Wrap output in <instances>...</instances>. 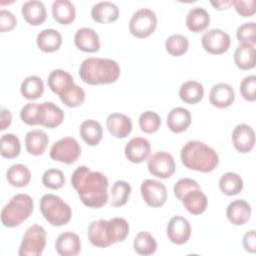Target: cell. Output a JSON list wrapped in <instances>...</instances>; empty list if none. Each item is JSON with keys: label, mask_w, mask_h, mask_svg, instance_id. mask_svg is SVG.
Instances as JSON below:
<instances>
[{"label": "cell", "mask_w": 256, "mask_h": 256, "mask_svg": "<svg viewBox=\"0 0 256 256\" xmlns=\"http://www.w3.org/2000/svg\"><path fill=\"white\" fill-rule=\"evenodd\" d=\"M193 188H200V185L198 184L197 181L191 178H181L174 184V195L178 200L181 201L184 194Z\"/></svg>", "instance_id": "cell-46"}, {"label": "cell", "mask_w": 256, "mask_h": 256, "mask_svg": "<svg viewBox=\"0 0 256 256\" xmlns=\"http://www.w3.org/2000/svg\"><path fill=\"white\" fill-rule=\"evenodd\" d=\"M52 16L59 24L68 25L75 20V6L68 0H56L52 3Z\"/></svg>", "instance_id": "cell-28"}, {"label": "cell", "mask_w": 256, "mask_h": 256, "mask_svg": "<svg viewBox=\"0 0 256 256\" xmlns=\"http://www.w3.org/2000/svg\"><path fill=\"white\" fill-rule=\"evenodd\" d=\"M234 148L240 153L250 152L255 145V133L248 124L237 125L231 135Z\"/></svg>", "instance_id": "cell-15"}, {"label": "cell", "mask_w": 256, "mask_h": 256, "mask_svg": "<svg viewBox=\"0 0 256 256\" xmlns=\"http://www.w3.org/2000/svg\"><path fill=\"white\" fill-rule=\"evenodd\" d=\"M20 92L27 100H37L44 92V83L42 79L36 75L28 76L22 81Z\"/></svg>", "instance_id": "cell-35"}, {"label": "cell", "mask_w": 256, "mask_h": 256, "mask_svg": "<svg viewBox=\"0 0 256 256\" xmlns=\"http://www.w3.org/2000/svg\"><path fill=\"white\" fill-rule=\"evenodd\" d=\"M129 234V224L121 217L110 220L100 219L89 224L87 235L90 243L98 248H106L122 242Z\"/></svg>", "instance_id": "cell-2"}, {"label": "cell", "mask_w": 256, "mask_h": 256, "mask_svg": "<svg viewBox=\"0 0 256 256\" xmlns=\"http://www.w3.org/2000/svg\"><path fill=\"white\" fill-rule=\"evenodd\" d=\"M235 65L241 70H250L255 67L256 50L253 45L240 44L234 52Z\"/></svg>", "instance_id": "cell-31"}, {"label": "cell", "mask_w": 256, "mask_h": 256, "mask_svg": "<svg viewBox=\"0 0 256 256\" xmlns=\"http://www.w3.org/2000/svg\"><path fill=\"white\" fill-rule=\"evenodd\" d=\"M80 135L86 144L89 146H96L102 140L103 129L98 121L88 119L81 123Z\"/></svg>", "instance_id": "cell-32"}, {"label": "cell", "mask_w": 256, "mask_h": 256, "mask_svg": "<svg viewBox=\"0 0 256 256\" xmlns=\"http://www.w3.org/2000/svg\"><path fill=\"white\" fill-rule=\"evenodd\" d=\"M189 47V41L187 37L181 34H173L166 39L165 48L166 51L174 57L184 55Z\"/></svg>", "instance_id": "cell-41"}, {"label": "cell", "mask_w": 256, "mask_h": 256, "mask_svg": "<svg viewBox=\"0 0 256 256\" xmlns=\"http://www.w3.org/2000/svg\"><path fill=\"white\" fill-rule=\"evenodd\" d=\"M243 248L245 251L254 253L256 244H255V230L247 231L243 236Z\"/></svg>", "instance_id": "cell-49"}, {"label": "cell", "mask_w": 256, "mask_h": 256, "mask_svg": "<svg viewBox=\"0 0 256 256\" xmlns=\"http://www.w3.org/2000/svg\"><path fill=\"white\" fill-rule=\"evenodd\" d=\"M74 43L76 47L88 53H94L100 49L99 36L95 30L88 27L80 28L74 35Z\"/></svg>", "instance_id": "cell-19"}, {"label": "cell", "mask_w": 256, "mask_h": 256, "mask_svg": "<svg viewBox=\"0 0 256 256\" xmlns=\"http://www.w3.org/2000/svg\"><path fill=\"white\" fill-rule=\"evenodd\" d=\"M133 248L139 255H151L157 250V242L148 231H140L133 241Z\"/></svg>", "instance_id": "cell-38"}, {"label": "cell", "mask_w": 256, "mask_h": 256, "mask_svg": "<svg viewBox=\"0 0 256 256\" xmlns=\"http://www.w3.org/2000/svg\"><path fill=\"white\" fill-rule=\"evenodd\" d=\"M236 37L241 44L255 45L256 43V24L255 22H247L241 24L236 31Z\"/></svg>", "instance_id": "cell-44"}, {"label": "cell", "mask_w": 256, "mask_h": 256, "mask_svg": "<svg viewBox=\"0 0 256 256\" xmlns=\"http://www.w3.org/2000/svg\"><path fill=\"white\" fill-rule=\"evenodd\" d=\"M185 23L191 32H203L210 24L209 13L203 7H194L188 11Z\"/></svg>", "instance_id": "cell-26"}, {"label": "cell", "mask_w": 256, "mask_h": 256, "mask_svg": "<svg viewBox=\"0 0 256 256\" xmlns=\"http://www.w3.org/2000/svg\"><path fill=\"white\" fill-rule=\"evenodd\" d=\"M161 125L160 116L154 111H145L139 116V126L145 133H155Z\"/></svg>", "instance_id": "cell-42"}, {"label": "cell", "mask_w": 256, "mask_h": 256, "mask_svg": "<svg viewBox=\"0 0 256 256\" xmlns=\"http://www.w3.org/2000/svg\"><path fill=\"white\" fill-rule=\"evenodd\" d=\"M40 211L52 226H63L70 221L72 216L71 207L59 196L51 193L42 196Z\"/></svg>", "instance_id": "cell-7"}, {"label": "cell", "mask_w": 256, "mask_h": 256, "mask_svg": "<svg viewBox=\"0 0 256 256\" xmlns=\"http://www.w3.org/2000/svg\"><path fill=\"white\" fill-rule=\"evenodd\" d=\"M131 186L128 182L123 180L116 181L110 191V199L109 203L112 207H121L125 205L131 194Z\"/></svg>", "instance_id": "cell-37"}, {"label": "cell", "mask_w": 256, "mask_h": 256, "mask_svg": "<svg viewBox=\"0 0 256 256\" xmlns=\"http://www.w3.org/2000/svg\"><path fill=\"white\" fill-rule=\"evenodd\" d=\"M140 192L144 202L153 208L163 206L168 196L166 186L162 182L154 179L144 180L141 183Z\"/></svg>", "instance_id": "cell-12"}, {"label": "cell", "mask_w": 256, "mask_h": 256, "mask_svg": "<svg viewBox=\"0 0 256 256\" xmlns=\"http://www.w3.org/2000/svg\"><path fill=\"white\" fill-rule=\"evenodd\" d=\"M191 124V114L183 107H175L167 115V126L174 133H182Z\"/></svg>", "instance_id": "cell-25"}, {"label": "cell", "mask_w": 256, "mask_h": 256, "mask_svg": "<svg viewBox=\"0 0 256 256\" xmlns=\"http://www.w3.org/2000/svg\"><path fill=\"white\" fill-rule=\"evenodd\" d=\"M219 188L227 196H234L243 189L242 178L234 172H226L219 179Z\"/></svg>", "instance_id": "cell-36"}, {"label": "cell", "mask_w": 256, "mask_h": 256, "mask_svg": "<svg viewBox=\"0 0 256 256\" xmlns=\"http://www.w3.org/2000/svg\"><path fill=\"white\" fill-rule=\"evenodd\" d=\"M151 152V145L146 138L134 137L125 146L124 153L126 158L132 163H142Z\"/></svg>", "instance_id": "cell-16"}, {"label": "cell", "mask_w": 256, "mask_h": 256, "mask_svg": "<svg viewBox=\"0 0 256 256\" xmlns=\"http://www.w3.org/2000/svg\"><path fill=\"white\" fill-rule=\"evenodd\" d=\"M251 212V206L247 201L237 199L230 202L227 206L226 216L233 225L242 226L249 221Z\"/></svg>", "instance_id": "cell-21"}, {"label": "cell", "mask_w": 256, "mask_h": 256, "mask_svg": "<svg viewBox=\"0 0 256 256\" xmlns=\"http://www.w3.org/2000/svg\"><path fill=\"white\" fill-rule=\"evenodd\" d=\"M47 84L53 93L60 95L75 83L69 72L62 69H55L50 72Z\"/></svg>", "instance_id": "cell-30"}, {"label": "cell", "mask_w": 256, "mask_h": 256, "mask_svg": "<svg viewBox=\"0 0 256 256\" xmlns=\"http://www.w3.org/2000/svg\"><path fill=\"white\" fill-rule=\"evenodd\" d=\"M21 13L25 21L32 26L41 25L47 18L46 7L43 2L38 0H30L23 3Z\"/></svg>", "instance_id": "cell-22"}, {"label": "cell", "mask_w": 256, "mask_h": 256, "mask_svg": "<svg viewBox=\"0 0 256 256\" xmlns=\"http://www.w3.org/2000/svg\"><path fill=\"white\" fill-rule=\"evenodd\" d=\"M38 48L45 53H52L57 51L62 44V36L55 29H44L36 39Z\"/></svg>", "instance_id": "cell-29"}, {"label": "cell", "mask_w": 256, "mask_h": 256, "mask_svg": "<svg viewBox=\"0 0 256 256\" xmlns=\"http://www.w3.org/2000/svg\"><path fill=\"white\" fill-rule=\"evenodd\" d=\"M180 157L185 167L202 173L212 172L219 162L216 151L197 140L188 141L182 147Z\"/></svg>", "instance_id": "cell-4"}, {"label": "cell", "mask_w": 256, "mask_h": 256, "mask_svg": "<svg viewBox=\"0 0 256 256\" xmlns=\"http://www.w3.org/2000/svg\"><path fill=\"white\" fill-rule=\"evenodd\" d=\"M60 100L64 105L69 108H76L83 104L85 101V91L77 84H73L70 88L59 95Z\"/></svg>", "instance_id": "cell-40"}, {"label": "cell", "mask_w": 256, "mask_h": 256, "mask_svg": "<svg viewBox=\"0 0 256 256\" xmlns=\"http://www.w3.org/2000/svg\"><path fill=\"white\" fill-rule=\"evenodd\" d=\"M17 25V19L14 14L8 10L0 11V32L5 33L13 30Z\"/></svg>", "instance_id": "cell-47"}, {"label": "cell", "mask_w": 256, "mask_h": 256, "mask_svg": "<svg viewBox=\"0 0 256 256\" xmlns=\"http://www.w3.org/2000/svg\"><path fill=\"white\" fill-rule=\"evenodd\" d=\"M147 168L153 176L166 179L174 174L176 165L174 158L170 153L166 151H158L148 159Z\"/></svg>", "instance_id": "cell-11"}, {"label": "cell", "mask_w": 256, "mask_h": 256, "mask_svg": "<svg viewBox=\"0 0 256 256\" xmlns=\"http://www.w3.org/2000/svg\"><path fill=\"white\" fill-rule=\"evenodd\" d=\"M34 210V201L28 194L14 195L1 210V222L5 227L14 228L22 224Z\"/></svg>", "instance_id": "cell-6"}, {"label": "cell", "mask_w": 256, "mask_h": 256, "mask_svg": "<svg viewBox=\"0 0 256 256\" xmlns=\"http://www.w3.org/2000/svg\"><path fill=\"white\" fill-rule=\"evenodd\" d=\"M106 127L110 134L115 138H126L132 131L133 124L131 119L122 113H112L106 119Z\"/></svg>", "instance_id": "cell-18"}, {"label": "cell", "mask_w": 256, "mask_h": 256, "mask_svg": "<svg viewBox=\"0 0 256 256\" xmlns=\"http://www.w3.org/2000/svg\"><path fill=\"white\" fill-rule=\"evenodd\" d=\"M21 144L19 138L13 133H6L0 139L1 156L7 159L16 158L20 154Z\"/></svg>", "instance_id": "cell-39"}, {"label": "cell", "mask_w": 256, "mask_h": 256, "mask_svg": "<svg viewBox=\"0 0 256 256\" xmlns=\"http://www.w3.org/2000/svg\"><path fill=\"white\" fill-rule=\"evenodd\" d=\"M181 202L186 210L193 215L202 214L208 205L207 196L202 192L201 188H193L186 192Z\"/></svg>", "instance_id": "cell-23"}, {"label": "cell", "mask_w": 256, "mask_h": 256, "mask_svg": "<svg viewBox=\"0 0 256 256\" xmlns=\"http://www.w3.org/2000/svg\"><path fill=\"white\" fill-rule=\"evenodd\" d=\"M65 183L64 173L56 168L46 170L42 176V184L49 189L57 190L63 187Z\"/></svg>", "instance_id": "cell-43"}, {"label": "cell", "mask_w": 256, "mask_h": 256, "mask_svg": "<svg viewBox=\"0 0 256 256\" xmlns=\"http://www.w3.org/2000/svg\"><path fill=\"white\" fill-rule=\"evenodd\" d=\"M232 5L234 6L236 12L243 17H250L255 14L254 0H248V1L233 0Z\"/></svg>", "instance_id": "cell-48"}, {"label": "cell", "mask_w": 256, "mask_h": 256, "mask_svg": "<svg viewBox=\"0 0 256 256\" xmlns=\"http://www.w3.org/2000/svg\"><path fill=\"white\" fill-rule=\"evenodd\" d=\"M201 44L206 52L213 55H221L229 49L231 38L229 34L223 30L214 28L203 34Z\"/></svg>", "instance_id": "cell-13"}, {"label": "cell", "mask_w": 256, "mask_h": 256, "mask_svg": "<svg viewBox=\"0 0 256 256\" xmlns=\"http://www.w3.org/2000/svg\"><path fill=\"white\" fill-rule=\"evenodd\" d=\"M71 184L86 207L98 209L109 200L108 179L99 171H92L84 165L79 166L72 173Z\"/></svg>", "instance_id": "cell-1"}, {"label": "cell", "mask_w": 256, "mask_h": 256, "mask_svg": "<svg viewBox=\"0 0 256 256\" xmlns=\"http://www.w3.org/2000/svg\"><path fill=\"white\" fill-rule=\"evenodd\" d=\"M210 3L216 10H226L232 5V1H210Z\"/></svg>", "instance_id": "cell-51"}, {"label": "cell", "mask_w": 256, "mask_h": 256, "mask_svg": "<svg viewBox=\"0 0 256 256\" xmlns=\"http://www.w3.org/2000/svg\"><path fill=\"white\" fill-rule=\"evenodd\" d=\"M91 17L97 23H112L119 17V8L110 1L98 2L91 9Z\"/></svg>", "instance_id": "cell-24"}, {"label": "cell", "mask_w": 256, "mask_h": 256, "mask_svg": "<svg viewBox=\"0 0 256 256\" xmlns=\"http://www.w3.org/2000/svg\"><path fill=\"white\" fill-rule=\"evenodd\" d=\"M6 179L13 187H25L31 180V172L24 164H14L7 169Z\"/></svg>", "instance_id": "cell-34"}, {"label": "cell", "mask_w": 256, "mask_h": 256, "mask_svg": "<svg viewBox=\"0 0 256 256\" xmlns=\"http://www.w3.org/2000/svg\"><path fill=\"white\" fill-rule=\"evenodd\" d=\"M157 27V16L149 8H141L133 13L129 21V31L136 38L149 37Z\"/></svg>", "instance_id": "cell-9"}, {"label": "cell", "mask_w": 256, "mask_h": 256, "mask_svg": "<svg viewBox=\"0 0 256 256\" xmlns=\"http://www.w3.org/2000/svg\"><path fill=\"white\" fill-rule=\"evenodd\" d=\"M235 93L233 87L228 83L215 84L209 93L210 103L217 108H227L234 102Z\"/></svg>", "instance_id": "cell-20"}, {"label": "cell", "mask_w": 256, "mask_h": 256, "mask_svg": "<svg viewBox=\"0 0 256 256\" xmlns=\"http://www.w3.org/2000/svg\"><path fill=\"white\" fill-rule=\"evenodd\" d=\"M12 122V114L10 110L6 108L1 109V114H0V129L2 131L6 130Z\"/></svg>", "instance_id": "cell-50"}, {"label": "cell", "mask_w": 256, "mask_h": 256, "mask_svg": "<svg viewBox=\"0 0 256 256\" xmlns=\"http://www.w3.org/2000/svg\"><path fill=\"white\" fill-rule=\"evenodd\" d=\"M167 236L173 244L182 245L187 243L191 236L189 221L180 215L172 217L167 225Z\"/></svg>", "instance_id": "cell-14"}, {"label": "cell", "mask_w": 256, "mask_h": 256, "mask_svg": "<svg viewBox=\"0 0 256 256\" xmlns=\"http://www.w3.org/2000/svg\"><path fill=\"white\" fill-rule=\"evenodd\" d=\"M204 87L200 82L189 80L184 82L179 89L180 99L187 104H196L203 99Z\"/></svg>", "instance_id": "cell-33"}, {"label": "cell", "mask_w": 256, "mask_h": 256, "mask_svg": "<svg viewBox=\"0 0 256 256\" xmlns=\"http://www.w3.org/2000/svg\"><path fill=\"white\" fill-rule=\"evenodd\" d=\"M46 231L37 224L27 228L18 249L20 256H40L46 245Z\"/></svg>", "instance_id": "cell-8"}, {"label": "cell", "mask_w": 256, "mask_h": 256, "mask_svg": "<svg viewBox=\"0 0 256 256\" xmlns=\"http://www.w3.org/2000/svg\"><path fill=\"white\" fill-rule=\"evenodd\" d=\"M240 93L242 97L250 102L256 100V76H246L240 84Z\"/></svg>", "instance_id": "cell-45"}, {"label": "cell", "mask_w": 256, "mask_h": 256, "mask_svg": "<svg viewBox=\"0 0 256 256\" xmlns=\"http://www.w3.org/2000/svg\"><path fill=\"white\" fill-rule=\"evenodd\" d=\"M21 120L30 126L41 125L46 128H56L64 120V112L53 102L27 103L20 111Z\"/></svg>", "instance_id": "cell-5"}, {"label": "cell", "mask_w": 256, "mask_h": 256, "mask_svg": "<svg viewBox=\"0 0 256 256\" xmlns=\"http://www.w3.org/2000/svg\"><path fill=\"white\" fill-rule=\"evenodd\" d=\"M119 64L109 58L89 57L82 61L79 67L81 80L89 85L112 84L120 77Z\"/></svg>", "instance_id": "cell-3"}, {"label": "cell", "mask_w": 256, "mask_h": 256, "mask_svg": "<svg viewBox=\"0 0 256 256\" xmlns=\"http://www.w3.org/2000/svg\"><path fill=\"white\" fill-rule=\"evenodd\" d=\"M55 250L61 256H76L81 251V240L72 231L63 232L56 239Z\"/></svg>", "instance_id": "cell-17"}, {"label": "cell", "mask_w": 256, "mask_h": 256, "mask_svg": "<svg viewBox=\"0 0 256 256\" xmlns=\"http://www.w3.org/2000/svg\"><path fill=\"white\" fill-rule=\"evenodd\" d=\"M81 155V146L73 137H63L56 141L50 149V157L64 164L75 163Z\"/></svg>", "instance_id": "cell-10"}, {"label": "cell", "mask_w": 256, "mask_h": 256, "mask_svg": "<svg viewBox=\"0 0 256 256\" xmlns=\"http://www.w3.org/2000/svg\"><path fill=\"white\" fill-rule=\"evenodd\" d=\"M49 143V138L43 130H31L25 135V148L33 156H39L44 153Z\"/></svg>", "instance_id": "cell-27"}]
</instances>
